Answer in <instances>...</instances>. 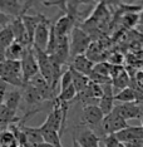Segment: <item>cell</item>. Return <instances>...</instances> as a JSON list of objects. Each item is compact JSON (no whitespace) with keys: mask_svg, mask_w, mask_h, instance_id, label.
Here are the masks:
<instances>
[{"mask_svg":"<svg viewBox=\"0 0 143 147\" xmlns=\"http://www.w3.org/2000/svg\"><path fill=\"white\" fill-rule=\"evenodd\" d=\"M26 47L20 44L19 42L14 40L8 48L5 49V59H10V61H20L23 52Z\"/></svg>","mask_w":143,"mask_h":147,"instance_id":"7402d4cb","label":"cell"},{"mask_svg":"<svg viewBox=\"0 0 143 147\" xmlns=\"http://www.w3.org/2000/svg\"><path fill=\"white\" fill-rule=\"evenodd\" d=\"M75 97H77V91H75V88L72 84L70 87H68L66 89H64V91L59 92V94L56 96V99L60 102L70 103L73 99H75Z\"/></svg>","mask_w":143,"mask_h":147,"instance_id":"484cf974","label":"cell"},{"mask_svg":"<svg viewBox=\"0 0 143 147\" xmlns=\"http://www.w3.org/2000/svg\"><path fill=\"white\" fill-rule=\"evenodd\" d=\"M40 128V127H39ZM42 136H43V140H44V142L46 143H50L52 146L54 147H64L62 145V137L59 136L58 132L55 131H50V129H42Z\"/></svg>","mask_w":143,"mask_h":147,"instance_id":"cb8c5ba5","label":"cell"},{"mask_svg":"<svg viewBox=\"0 0 143 147\" xmlns=\"http://www.w3.org/2000/svg\"><path fill=\"white\" fill-rule=\"evenodd\" d=\"M10 22H11L10 16H8L6 14H4V13L0 10V26H3V28H4V26L10 24Z\"/></svg>","mask_w":143,"mask_h":147,"instance_id":"e575fe53","label":"cell"},{"mask_svg":"<svg viewBox=\"0 0 143 147\" xmlns=\"http://www.w3.org/2000/svg\"><path fill=\"white\" fill-rule=\"evenodd\" d=\"M114 136L122 143L132 141H143V128L142 126H127L122 131L114 133Z\"/></svg>","mask_w":143,"mask_h":147,"instance_id":"7c38bea8","label":"cell"},{"mask_svg":"<svg viewBox=\"0 0 143 147\" xmlns=\"http://www.w3.org/2000/svg\"><path fill=\"white\" fill-rule=\"evenodd\" d=\"M114 102H121V103H137L141 102V98H139V93H137L134 89L127 88L121 89L117 94H114Z\"/></svg>","mask_w":143,"mask_h":147,"instance_id":"ffe728a7","label":"cell"},{"mask_svg":"<svg viewBox=\"0 0 143 147\" xmlns=\"http://www.w3.org/2000/svg\"><path fill=\"white\" fill-rule=\"evenodd\" d=\"M20 64H21V77L24 84H26L33 77H35L39 73V67L36 62L33 47H26L23 52V55L20 58Z\"/></svg>","mask_w":143,"mask_h":147,"instance_id":"3957f363","label":"cell"},{"mask_svg":"<svg viewBox=\"0 0 143 147\" xmlns=\"http://www.w3.org/2000/svg\"><path fill=\"white\" fill-rule=\"evenodd\" d=\"M34 147H54V146H52L50 143H46V142H42V143H39V145H36Z\"/></svg>","mask_w":143,"mask_h":147,"instance_id":"8d00e7d4","label":"cell"},{"mask_svg":"<svg viewBox=\"0 0 143 147\" xmlns=\"http://www.w3.org/2000/svg\"><path fill=\"white\" fill-rule=\"evenodd\" d=\"M53 28L56 35H68L74 28V19L70 15L64 14L53 24Z\"/></svg>","mask_w":143,"mask_h":147,"instance_id":"e0dca14e","label":"cell"},{"mask_svg":"<svg viewBox=\"0 0 143 147\" xmlns=\"http://www.w3.org/2000/svg\"><path fill=\"white\" fill-rule=\"evenodd\" d=\"M33 51H34L36 62H38V67H39V73L43 78L45 79L49 84L52 86L53 83V74H52V62L49 55L46 54L45 52L40 51L38 48H34L33 47Z\"/></svg>","mask_w":143,"mask_h":147,"instance_id":"9c48e42d","label":"cell"},{"mask_svg":"<svg viewBox=\"0 0 143 147\" xmlns=\"http://www.w3.org/2000/svg\"><path fill=\"white\" fill-rule=\"evenodd\" d=\"M16 125L20 127V129L26 137V141H28V143L32 147L44 142L43 136H42V131L39 127H30V126H26V125H20V123H16Z\"/></svg>","mask_w":143,"mask_h":147,"instance_id":"2e32d148","label":"cell"},{"mask_svg":"<svg viewBox=\"0 0 143 147\" xmlns=\"http://www.w3.org/2000/svg\"><path fill=\"white\" fill-rule=\"evenodd\" d=\"M128 82H129V79H128L127 73L123 71L118 77L112 79V86L115 87V88H119V89H124V88H127Z\"/></svg>","mask_w":143,"mask_h":147,"instance_id":"4316f807","label":"cell"},{"mask_svg":"<svg viewBox=\"0 0 143 147\" xmlns=\"http://www.w3.org/2000/svg\"><path fill=\"white\" fill-rule=\"evenodd\" d=\"M3 147H20V146H19V143L15 141V142L10 143V145H8V146H3Z\"/></svg>","mask_w":143,"mask_h":147,"instance_id":"74e56055","label":"cell"},{"mask_svg":"<svg viewBox=\"0 0 143 147\" xmlns=\"http://www.w3.org/2000/svg\"><path fill=\"white\" fill-rule=\"evenodd\" d=\"M70 33H72V38H70V43H69L70 55L77 57L84 54L88 51L89 45L92 44L91 36L79 26H74Z\"/></svg>","mask_w":143,"mask_h":147,"instance_id":"7a4b0ae2","label":"cell"},{"mask_svg":"<svg viewBox=\"0 0 143 147\" xmlns=\"http://www.w3.org/2000/svg\"><path fill=\"white\" fill-rule=\"evenodd\" d=\"M104 118V115L102 113L101 108L95 105H88L83 106L82 116H81V123L78 126L82 127H98L101 122Z\"/></svg>","mask_w":143,"mask_h":147,"instance_id":"5b68a950","label":"cell"},{"mask_svg":"<svg viewBox=\"0 0 143 147\" xmlns=\"http://www.w3.org/2000/svg\"><path fill=\"white\" fill-rule=\"evenodd\" d=\"M28 83L29 84H32L36 91L39 92V94H40V97L43 98V101L44 102L45 101H52L53 102L56 98L55 92L53 91L52 86L40 76V73H38L35 77H33Z\"/></svg>","mask_w":143,"mask_h":147,"instance_id":"30bf717a","label":"cell"},{"mask_svg":"<svg viewBox=\"0 0 143 147\" xmlns=\"http://www.w3.org/2000/svg\"><path fill=\"white\" fill-rule=\"evenodd\" d=\"M102 88H103V96L98 101V107L101 108L103 115L107 116L114 109V106H115L114 105V94H113V86L111 83V84L102 86Z\"/></svg>","mask_w":143,"mask_h":147,"instance_id":"4fadbf2b","label":"cell"},{"mask_svg":"<svg viewBox=\"0 0 143 147\" xmlns=\"http://www.w3.org/2000/svg\"><path fill=\"white\" fill-rule=\"evenodd\" d=\"M117 115H119L123 119H141L143 111L137 103H121L115 105L113 109Z\"/></svg>","mask_w":143,"mask_h":147,"instance_id":"8fae6325","label":"cell"},{"mask_svg":"<svg viewBox=\"0 0 143 147\" xmlns=\"http://www.w3.org/2000/svg\"><path fill=\"white\" fill-rule=\"evenodd\" d=\"M73 147H79V146L77 145V142H75V141H74V140H73Z\"/></svg>","mask_w":143,"mask_h":147,"instance_id":"ab89813d","label":"cell"},{"mask_svg":"<svg viewBox=\"0 0 143 147\" xmlns=\"http://www.w3.org/2000/svg\"><path fill=\"white\" fill-rule=\"evenodd\" d=\"M23 92H21V96L24 98V101L26 102L28 106H36V105H40L43 101V98L39 94V92L33 87L32 84L26 83V84L23 87Z\"/></svg>","mask_w":143,"mask_h":147,"instance_id":"d6986e66","label":"cell"},{"mask_svg":"<svg viewBox=\"0 0 143 147\" xmlns=\"http://www.w3.org/2000/svg\"><path fill=\"white\" fill-rule=\"evenodd\" d=\"M68 68L70 69V72H72L73 87L75 88V91H77V94H78V93H81L82 91H84V89L87 88V86L89 84V78H88L87 76H84V74H82V73L74 71V69L70 68V67H68Z\"/></svg>","mask_w":143,"mask_h":147,"instance_id":"603a6c76","label":"cell"},{"mask_svg":"<svg viewBox=\"0 0 143 147\" xmlns=\"http://www.w3.org/2000/svg\"><path fill=\"white\" fill-rule=\"evenodd\" d=\"M124 147H143V141H132L123 143Z\"/></svg>","mask_w":143,"mask_h":147,"instance_id":"d590c367","label":"cell"},{"mask_svg":"<svg viewBox=\"0 0 143 147\" xmlns=\"http://www.w3.org/2000/svg\"><path fill=\"white\" fill-rule=\"evenodd\" d=\"M0 79L6 84H10L18 88H23L25 84L21 77V64L20 61H5L0 62Z\"/></svg>","mask_w":143,"mask_h":147,"instance_id":"6da1fadb","label":"cell"},{"mask_svg":"<svg viewBox=\"0 0 143 147\" xmlns=\"http://www.w3.org/2000/svg\"><path fill=\"white\" fill-rule=\"evenodd\" d=\"M44 6H56L66 13V1H42Z\"/></svg>","mask_w":143,"mask_h":147,"instance_id":"d6a6232c","label":"cell"},{"mask_svg":"<svg viewBox=\"0 0 143 147\" xmlns=\"http://www.w3.org/2000/svg\"><path fill=\"white\" fill-rule=\"evenodd\" d=\"M103 142H104V147H124L122 142H119L115 138L114 135H108V136H103L102 137Z\"/></svg>","mask_w":143,"mask_h":147,"instance_id":"4dcf8cb0","label":"cell"},{"mask_svg":"<svg viewBox=\"0 0 143 147\" xmlns=\"http://www.w3.org/2000/svg\"><path fill=\"white\" fill-rule=\"evenodd\" d=\"M59 83H60V91H64V89H66L68 87H70L73 84V78H72V72L70 69H66L65 72H63V74L60 77V81H59Z\"/></svg>","mask_w":143,"mask_h":147,"instance_id":"83f0119b","label":"cell"},{"mask_svg":"<svg viewBox=\"0 0 143 147\" xmlns=\"http://www.w3.org/2000/svg\"><path fill=\"white\" fill-rule=\"evenodd\" d=\"M141 123H142L141 126H142V128H143V115H142V117H141Z\"/></svg>","mask_w":143,"mask_h":147,"instance_id":"60d3db41","label":"cell"},{"mask_svg":"<svg viewBox=\"0 0 143 147\" xmlns=\"http://www.w3.org/2000/svg\"><path fill=\"white\" fill-rule=\"evenodd\" d=\"M6 93H8V84L0 79V106L4 103V98H5Z\"/></svg>","mask_w":143,"mask_h":147,"instance_id":"836d02e7","label":"cell"},{"mask_svg":"<svg viewBox=\"0 0 143 147\" xmlns=\"http://www.w3.org/2000/svg\"><path fill=\"white\" fill-rule=\"evenodd\" d=\"M139 22L143 23V6H142L141 11H139Z\"/></svg>","mask_w":143,"mask_h":147,"instance_id":"f35d334b","label":"cell"},{"mask_svg":"<svg viewBox=\"0 0 143 147\" xmlns=\"http://www.w3.org/2000/svg\"><path fill=\"white\" fill-rule=\"evenodd\" d=\"M50 20L43 16V19L39 23V25L36 26L35 33H34V38H33V47L38 48L40 51L45 52L46 45H48L49 40V33H50Z\"/></svg>","mask_w":143,"mask_h":147,"instance_id":"52a82bcc","label":"cell"},{"mask_svg":"<svg viewBox=\"0 0 143 147\" xmlns=\"http://www.w3.org/2000/svg\"><path fill=\"white\" fill-rule=\"evenodd\" d=\"M15 137L14 135L11 133V131H9V129H4V131L0 132V147L3 146H8L10 145V143L15 142Z\"/></svg>","mask_w":143,"mask_h":147,"instance_id":"f1b7e54d","label":"cell"},{"mask_svg":"<svg viewBox=\"0 0 143 147\" xmlns=\"http://www.w3.org/2000/svg\"><path fill=\"white\" fill-rule=\"evenodd\" d=\"M20 119H21V117L16 116L15 111L9 109L4 105L0 106V129L6 128V127H9L11 125H16V123L20 122Z\"/></svg>","mask_w":143,"mask_h":147,"instance_id":"ac0fdd59","label":"cell"},{"mask_svg":"<svg viewBox=\"0 0 143 147\" xmlns=\"http://www.w3.org/2000/svg\"><path fill=\"white\" fill-rule=\"evenodd\" d=\"M142 24H143V23H142Z\"/></svg>","mask_w":143,"mask_h":147,"instance_id":"b9f144b4","label":"cell"},{"mask_svg":"<svg viewBox=\"0 0 143 147\" xmlns=\"http://www.w3.org/2000/svg\"><path fill=\"white\" fill-rule=\"evenodd\" d=\"M93 72L97 73V74L104 76V77H109V73H111V64H108V63H104V62L97 63V64H94Z\"/></svg>","mask_w":143,"mask_h":147,"instance_id":"f546056e","label":"cell"},{"mask_svg":"<svg viewBox=\"0 0 143 147\" xmlns=\"http://www.w3.org/2000/svg\"><path fill=\"white\" fill-rule=\"evenodd\" d=\"M43 16H44L43 14H35V15L24 14L21 16V20H23V24L25 26V32H26V35H28L30 45H33V38H34L35 29H36V26L39 25L40 20L43 19Z\"/></svg>","mask_w":143,"mask_h":147,"instance_id":"9a60e30c","label":"cell"},{"mask_svg":"<svg viewBox=\"0 0 143 147\" xmlns=\"http://www.w3.org/2000/svg\"><path fill=\"white\" fill-rule=\"evenodd\" d=\"M68 67L73 68L74 71H77L82 74L89 77L93 73V68H94V63L85 57V54L82 55H77V57H73L72 62L68 63Z\"/></svg>","mask_w":143,"mask_h":147,"instance_id":"5bb4252c","label":"cell"},{"mask_svg":"<svg viewBox=\"0 0 143 147\" xmlns=\"http://www.w3.org/2000/svg\"><path fill=\"white\" fill-rule=\"evenodd\" d=\"M127 126H128V123L126 119H123L119 115H117L114 111H112L109 115L104 116L103 121L101 122V125L98 127L103 136H108V135H114V133L122 131Z\"/></svg>","mask_w":143,"mask_h":147,"instance_id":"277c9868","label":"cell"},{"mask_svg":"<svg viewBox=\"0 0 143 147\" xmlns=\"http://www.w3.org/2000/svg\"><path fill=\"white\" fill-rule=\"evenodd\" d=\"M34 1H16V0H0V10L10 18H20L26 14Z\"/></svg>","mask_w":143,"mask_h":147,"instance_id":"8992f818","label":"cell"},{"mask_svg":"<svg viewBox=\"0 0 143 147\" xmlns=\"http://www.w3.org/2000/svg\"><path fill=\"white\" fill-rule=\"evenodd\" d=\"M124 23L128 26H134L139 22V13H128L124 14Z\"/></svg>","mask_w":143,"mask_h":147,"instance_id":"1f68e13d","label":"cell"},{"mask_svg":"<svg viewBox=\"0 0 143 147\" xmlns=\"http://www.w3.org/2000/svg\"><path fill=\"white\" fill-rule=\"evenodd\" d=\"M14 40H15V38H14V34H13L10 26L9 25L4 26V28L0 30V44L6 49Z\"/></svg>","mask_w":143,"mask_h":147,"instance_id":"d4e9b609","label":"cell"},{"mask_svg":"<svg viewBox=\"0 0 143 147\" xmlns=\"http://www.w3.org/2000/svg\"><path fill=\"white\" fill-rule=\"evenodd\" d=\"M78 128L81 129L73 135V140L77 142L79 147H101L99 146L101 138L94 131L82 126H78Z\"/></svg>","mask_w":143,"mask_h":147,"instance_id":"ba28073f","label":"cell"},{"mask_svg":"<svg viewBox=\"0 0 143 147\" xmlns=\"http://www.w3.org/2000/svg\"><path fill=\"white\" fill-rule=\"evenodd\" d=\"M21 98H23L21 91H19V89H13V91H10L9 93H6L3 105L6 106L9 109H11V111L16 112V109L19 108V105H20Z\"/></svg>","mask_w":143,"mask_h":147,"instance_id":"44dd1931","label":"cell"}]
</instances>
